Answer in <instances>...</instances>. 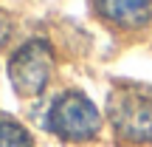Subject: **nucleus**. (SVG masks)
<instances>
[{"instance_id": "3", "label": "nucleus", "mask_w": 152, "mask_h": 147, "mask_svg": "<svg viewBox=\"0 0 152 147\" xmlns=\"http://www.w3.org/2000/svg\"><path fill=\"white\" fill-rule=\"evenodd\" d=\"M51 71H54V54H51L48 43L42 40H28L14 51L9 62V76L17 93L23 96H37L42 88L48 85Z\"/></svg>"}, {"instance_id": "5", "label": "nucleus", "mask_w": 152, "mask_h": 147, "mask_svg": "<svg viewBox=\"0 0 152 147\" xmlns=\"http://www.w3.org/2000/svg\"><path fill=\"white\" fill-rule=\"evenodd\" d=\"M0 147H31V133L17 122L0 119Z\"/></svg>"}, {"instance_id": "1", "label": "nucleus", "mask_w": 152, "mask_h": 147, "mask_svg": "<svg viewBox=\"0 0 152 147\" xmlns=\"http://www.w3.org/2000/svg\"><path fill=\"white\" fill-rule=\"evenodd\" d=\"M107 116L113 130L124 142H152V91L144 85H118L110 93Z\"/></svg>"}, {"instance_id": "4", "label": "nucleus", "mask_w": 152, "mask_h": 147, "mask_svg": "<svg viewBox=\"0 0 152 147\" xmlns=\"http://www.w3.org/2000/svg\"><path fill=\"white\" fill-rule=\"evenodd\" d=\"M99 11L121 28H144L152 20V0H96Z\"/></svg>"}, {"instance_id": "6", "label": "nucleus", "mask_w": 152, "mask_h": 147, "mask_svg": "<svg viewBox=\"0 0 152 147\" xmlns=\"http://www.w3.org/2000/svg\"><path fill=\"white\" fill-rule=\"evenodd\" d=\"M11 31H14V23H11V17L6 14V11H0V45L9 43Z\"/></svg>"}, {"instance_id": "2", "label": "nucleus", "mask_w": 152, "mask_h": 147, "mask_svg": "<svg viewBox=\"0 0 152 147\" xmlns=\"http://www.w3.org/2000/svg\"><path fill=\"white\" fill-rule=\"evenodd\" d=\"M45 127L65 142H87L99 133L102 116L82 91H65L51 102L45 113Z\"/></svg>"}]
</instances>
